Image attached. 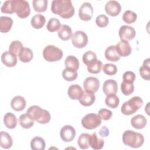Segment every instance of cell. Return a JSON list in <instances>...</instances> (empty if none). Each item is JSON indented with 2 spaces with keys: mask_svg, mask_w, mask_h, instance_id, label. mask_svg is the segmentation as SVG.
Instances as JSON below:
<instances>
[{
  "mask_svg": "<svg viewBox=\"0 0 150 150\" xmlns=\"http://www.w3.org/2000/svg\"><path fill=\"white\" fill-rule=\"evenodd\" d=\"M51 11L64 19L71 18L74 14V8L70 0H54L52 2Z\"/></svg>",
  "mask_w": 150,
  "mask_h": 150,
  "instance_id": "1",
  "label": "cell"
},
{
  "mask_svg": "<svg viewBox=\"0 0 150 150\" xmlns=\"http://www.w3.org/2000/svg\"><path fill=\"white\" fill-rule=\"evenodd\" d=\"M26 113L35 121L39 124H47L51 120L49 112L42 108L38 105L30 106L26 111Z\"/></svg>",
  "mask_w": 150,
  "mask_h": 150,
  "instance_id": "2",
  "label": "cell"
},
{
  "mask_svg": "<svg viewBox=\"0 0 150 150\" xmlns=\"http://www.w3.org/2000/svg\"><path fill=\"white\" fill-rule=\"evenodd\" d=\"M122 142L127 146L137 148L143 145L144 137L141 133L132 130H127L122 134Z\"/></svg>",
  "mask_w": 150,
  "mask_h": 150,
  "instance_id": "3",
  "label": "cell"
},
{
  "mask_svg": "<svg viewBox=\"0 0 150 150\" xmlns=\"http://www.w3.org/2000/svg\"><path fill=\"white\" fill-rule=\"evenodd\" d=\"M142 105V99L139 96H134L123 103L121 107V111L125 115H130L136 112Z\"/></svg>",
  "mask_w": 150,
  "mask_h": 150,
  "instance_id": "4",
  "label": "cell"
},
{
  "mask_svg": "<svg viewBox=\"0 0 150 150\" xmlns=\"http://www.w3.org/2000/svg\"><path fill=\"white\" fill-rule=\"evenodd\" d=\"M12 9L20 18H26L30 13L29 4L25 0H12Z\"/></svg>",
  "mask_w": 150,
  "mask_h": 150,
  "instance_id": "5",
  "label": "cell"
},
{
  "mask_svg": "<svg viewBox=\"0 0 150 150\" xmlns=\"http://www.w3.org/2000/svg\"><path fill=\"white\" fill-rule=\"evenodd\" d=\"M43 58L49 62H54L60 60L63 57V51L54 45H47L43 50Z\"/></svg>",
  "mask_w": 150,
  "mask_h": 150,
  "instance_id": "6",
  "label": "cell"
},
{
  "mask_svg": "<svg viewBox=\"0 0 150 150\" xmlns=\"http://www.w3.org/2000/svg\"><path fill=\"white\" fill-rule=\"evenodd\" d=\"M101 124V119L100 116L95 113L86 114L81 120V125L87 129H93L98 127Z\"/></svg>",
  "mask_w": 150,
  "mask_h": 150,
  "instance_id": "7",
  "label": "cell"
},
{
  "mask_svg": "<svg viewBox=\"0 0 150 150\" xmlns=\"http://www.w3.org/2000/svg\"><path fill=\"white\" fill-rule=\"evenodd\" d=\"M71 42L75 47L82 49L88 43V36L84 32L77 30L72 35Z\"/></svg>",
  "mask_w": 150,
  "mask_h": 150,
  "instance_id": "8",
  "label": "cell"
},
{
  "mask_svg": "<svg viewBox=\"0 0 150 150\" xmlns=\"http://www.w3.org/2000/svg\"><path fill=\"white\" fill-rule=\"evenodd\" d=\"M93 15V8L89 2L83 3L79 8V16L80 19L84 21L91 20Z\"/></svg>",
  "mask_w": 150,
  "mask_h": 150,
  "instance_id": "9",
  "label": "cell"
},
{
  "mask_svg": "<svg viewBox=\"0 0 150 150\" xmlns=\"http://www.w3.org/2000/svg\"><path fill=\"white\" fill-rule=\"evenodd\" d=\"M118 33L121 40L128 42L135 38L136 32L134 28L132 26L122 25L120 27Z\"/></svg>",
  "mask_w": 150,
  "mask_h": 150,
  "instance_id": "10",
  "label": "cell"
},
{
  "mask_svg": "<svg viewBox=\"0 0 150 150\" xmlns=\"http://www.w3.org/2000/svg\"><path fill=\"white\" fill-rule=\"evenodd\" d=\"M60 136L63 141L71 142L76 136V130L71 125H64L60 131Z\"/></svg>",
  "mask_w": 150,
  "mask_h": 150,
  "instance_id": "11",
  "label": "cell"
},
{
  "mask_svg": "<svg viewBox=\"0 0 150 150\" xmlns=\"http://www.w3.org/2000/svg\"><path fill=\"white\" fill-rule=\"evenodd\" d=\"M83 87L85 91L94 93L100 87V81L94 77H87L83 82Z\"/></svg>",
  "mask_w": 150,
  "mask_h": 150,
  "instance_id": "12",
  "label": "cell"
},
{
  "mask_svg": "<svg viewBox=\"0 0 150 150\" xmlns=\"http://www.w3.org/2000/svg\"><path fill=\"white\" fill-rule=\"evenodd\" d=\"M105 11L108 15L111 16H116L120 14L121 11V6L118 2L111 0L105 4Z\"/></svg>",
  "mask_w": 150,
  "mask_h": 150,
  "instance_id": "13",
  "label": "cell"
},
{
  "mask_svg": "<svg viewBox=\"0 0 150 150\" xmlns=\"http://www.w3.org/2000/svg\"><path fill=\"white\" fill-rule=\"evenodd\" d=\"M103 91L106 96L116 94L118 91L117 82L113 79H108L103 85Z\"/></svg>",
  "mask_w": 150,
  "mask_h": 150,
  "instance_id": "14",
  "label": "cell"
},
{
  "mask_svg": "<svg viewBox=\"0 0 150 150\" xmlns=\"http://www.w3.org/2000/svg\"><path fill=\"white\" fill-rule=\"evenodd\" d=\"M116 50L120 57H126L129 56L132 51L131 45L129 42L124 40H120L115 45Z\"/></svg>",
  "mask_w": 150,
  "mask_h": 150,
  "instance_id": "15",
  "label": "cell"
},
{
  "mask_svg": "<svg viewBox=\"0 0 150 150\" xmlns=\"http://www.w3.org/2000/svg\"><path fill=\"white\" fill-rule=\"evenodd\" d=\"M1 61L6 67H14L17 63L16 56L12 54L9 51L4 52L1 55Z\"/></svg>",
  "mask_w": 150,
  "mask_h": 150,
  "instance_id": "16",
  "label": "cell"
},
{
  "mask_svg": "<svg viewBox=\"0 0 150 150\" xmlns=\"http://www.w3.org/2000/svg\"><path fill=\"white\" fill-rule=\"evenodd\" d=\"M96 100V96L94 93L86 91H83V93L81 96L79 101L80 103L85 107H88L93 105Z\"/></svg>",
  "mask_w": 150,
  "mask_h": 150,
  "instance_id": "17",
  "label": "cell"
},
{
  "mask_svg": "<svg viewBox=\"0 0 150 150\" xmlns=\"http://www.w3.org/2000/svg\"><path fill=\"white\" fill-rule=\"evenodd\" d=\"M26 101L25 98L20 96L14 97L11 102L12 108L16 111H21L24 110L26 107Z\"/></svg>",
  "mask_w": 150,
  "mask_h": 150,
  "instance_id": "18",
  "label": "cell"
},
{
  "mask_svg": "<svg viewBox=\"0 0 150 150\" xmlns=\"http://www.w3.org/2000/svg\"><path fill=\"white\" fill-rule=\"evenodd\" d=\"M147 123L146 118L142 115L138 114L133 117L131 120V124L132 127L137 129L144 128Z\"/></svg>",
  "mask_w": 150,
  "mask_h": 150,
  "instance_id": "19",
  "label": "cell"
},
{
  "mask_svg": "<svg viewBox=\"0 0 150 150\" xmlns=\"http://www.w3.org/2000/svg\"><path fill=\"white\" fill-rule=\"evenodd\" d=\"M90 146L93 149L99 150L103 148L104 145V140L103 138L98 137L96 132H94L90 135L89 140Z\"/></svg>",
  "mask_w": 150,
  "mask_h": 150,
  "instance_id": "20",
  "label": "cell"
},
{
  "mask_svg": "<svg viewBox=\"0 0 150 150\" xmlns=\"http://www.w3.org/2000/svg\"><path fill=\"white\" fill-rule=\"evenodd\" d=\"M104 55L105 59L107 60L112 62H117L121 57L118 54L114 45H111L107 47L105 50Z\"/></svg>",
  "mask_w": 150,
  "mask_h": 150,
  "instance_id": "21",
  "label": "cell"
},
{
  "mask_svg": "<svg viewBox=\"0 0 150 150\" xmlns=\"http://www.w3.org/2000/svg\"><path fill=\"white\" fill-rule=\"evenodd\" d=\"M69 97L72 100H79L83 93L82 88L77 84H73L69 86L67 91Z\"/></svg>",
  "mask_w": 150,
  "mask_h": 150,
  "instance_id": "22",
  "label": "cell"
},
{
  "mask_svg": "<svg viewBox=\"0 0 150 150\" xmlns=\"http://www.w3.org/2000/svg\"><path fill=\"white\" fill-rule=\"evenodd\" d=\"M13 25V20L11 18L8 16L0 17V31L2 33L8 32Z\"/></svg>",
  "mask_w": 150,
  "mask_h": 150,
  "instance_id": "23",
  "label": "cell"
},
{
  "mask_svg": "<svg viewBox=\"0 0 150 150\" xmlns=\"http://www.w3.org/2000/svg\"><path fill=\"white\" fill-rule=\"evenodd\" d=\"M72 30L67 25H62L58 31V36L62 40H69L72 37Z\"/></svg>",
  "mask_w": 150,
  "mask_h": 150,
  "instance_id": "24",
  "label": "cell"
},
{
  "mask_svg": "<svg viewBox=\"0 0 150 150\" xmlns=\"http://www.w3.org/2000/svg\"><path fill=\"white\" fill-rule=\"evenodd\" d=\"M46 23L45 17L40 14H36L34 15L30 21L32 26L36 29H40L42 28Z\"/></svg>",
  "mask_w": 150,
  "mask_h": 150,
  "instance_id": "25",
  "label": "cell"
},
{
  "mask_svg": "<svg viewBox=\"0 0 150 150\" xmlns=\"http://www.w3.org/2000/svg\"><path fill=\"white\" fill-rule=\"evenodd\" d=\"M4 123L6 128L13 129L17 125V118L12 112H7L4 117Z\"/></svg>",
  "mask_w": 150,
  "mask_h": 150,
  "instance_id": "26",
  "label": "cell"
},
{
  "mask_svg": "<svg viewBox=\"0 0 150 150\" xmlns=\"http://www.w3.org/2000/svg\"><path fill=\"white\" fill-rule=\"evenodd\" d=\"M13 144V141L11 135L6 132L1 131L0 136V145L2 148L9 149Z\"/></svg>",
  "mask_w": 150,
  "mask_h": 150,
  "instance_id": "27",
  "label": "cell"
},
{
  "mask_svg": "<svg viewBox=\"0 0 150 150\" xmlns=\"http://www.w3.org/2000/svg\"><path fill=\"white\" fill-rule=\"evenodd\" d=\"M18 56L22 62L28 63L31 61V60L33 59V54L30 49L28 47H23L21 50Z\"/></svg>",
  "mask_w": 150,
  "mask_h": 150,
  "instance_id": "28",
  "label": "cell"
},
{
  "mask_svg": "<svg viewBox=\"0 0 150 150\" xmlns=\"http://www.w3.org/2000/svg\"><path fill=\"white\" fill-rule=\"evenodd\" d=\"M149 58L145 59L142 66L139 67V71L142 78L145 80H149L150 79V67H149Z\"/></svg>",
  "mask_w": 150,
  "mask_h": 150,
  "instance_id": "29",
  "label": "cell"
},
{
  "mask_svg": "<svg viewBox=\"0 0 150 150\" xmlns=\"http://www.w3.org/2000/svg\"><path fill=\"white\" fill-rule=\"evenodd\" d=\"M19 122L21 126L25 129L30 128L34 125V120L27 113L20 115Z\"/></svg>",
  "mask_w": 150,
  "mask_h": 150,
  "instance_id": "30",
  "label": "cell"
},
{
  "mask_svg": "<svg viewBox=\"0 0 150 150\" xmlns=\"http://www.w3.org/2000/svg\"><path fill=\"white\" fill-rule=\"evenodd\" d=\"M45 146V141L41 137H35L30 141V148L33 150H44Z\"/></svg>",
  "mask_w": 150,
  "mask_h": 150,
  "instance_id": "31",
  "label": "cell"
},
{
  "mask_svg": "<svg viewBox=\"0 0 150 150\" xmlns=\"http://www.w3.org/2000/svg\"><path fill=\"white\" fill-rule=\"evenodd\" d=\"M64 64L66 68L72 69L77 70L79 68V61L77 57L73 55L68 56L65 60Z\"/></svg>",
  "mask_w": 150,
  "mask_h": 150,
  "instance_id": "32",
  "label": "cell"
},
{
  "mask_svg": "<svg viewBox=\"0 0 150 150\" xmlns=\"http://www.w3.org/2000/svg\"><path fill=\"white\" fill-rule=\"evenodd\" d=\"M62 76L65 80L68 81H73L77 78L78 74L77 70H76L65 68L62 71Z\"/></svg>",
  "mask_w": 150,
  "mask_h": 150,
  "instance_id": "33",
  "label": "cell"
},
{
  "mask_svg": "<svg viewBox=\"0 0 150 150\" xmlns=\"http://www.w3.org/2000/svg\"><path fill=\"white\" fill-rule=\"evenodd\" d=\"M90 134L87 133L81 134L77 140V144L82 149H88L90 146L89 140H90Z\"/></svg>",
  "mask_w": 150,
  "mask_h": 150,
  "instance_id": "34",
  "label": "cell"
},
{
  "mask_svg": "<svg viewBox=\"0 0 150 150\" xmlns=\"http://www.w3.org/2000/svg\"><path fill=\"white\" fill-rule=\"evenodd\" d=\"M47 3L46 0H33L32 1L33 9L37 12H43L47 9Z\"/></svg>",
  "mask_w": 150,
  "mask_h": 150,
  "instance_id": "35",
  "label": "cell"
},
{
  "mask_svg": "<svg viewBox=\"0 0 150 150\" xmlns=\"http://www.w3.org/2000/svg\"><path fill=\"white\" fill-rule=\"evenodd\" d=\"M61 23L60 21L56 18H52L49 19L46 28L48 31L50 32H54L58 30H59L61 27Z\"/></svg>",
  "mask_w": 150,
  "mask_h": 150,
  "instance_id": "36",
  "label": "cell"
},
{
  "mask_svg": "<svg viewBox=\"0 0 150 150\" xmlns=\"http://www.w3.org/2000/svg\"><path fill=\"white\" fill-rule=\"evenodd\" d=\"M105 103L108 107L111 108H115L119 105L120 100L116 94L107 96L105 99Z\"/></svg>",
  "mask_w": 150,
  "mask_h": 150,
  "instance_id": "37",
  "label": "cell"
},
{
  "mask_svg": "<svg viewBox=\"0 0 150 150\" xmlns=\"http://www.w3.org/2000/svg\"><path fill=\"white\" fill-rule=\"evenodd\" d=\"M137 19V15L132 11L127 10L122 15V20L127 24L133 23Z\"/></svg>",
  "mask_w": 150,
  "mask_h": 150,
  "instance_id": "38",
  "label": "cell"
},
{
  "mask_svg": "<svg viewBox=\"0 0 150 150\" xmlns=\"http://www.w3.org/2000/svg\"><path fill=\"white\" fill-rule=\"evenodd\" d=\"M82 60L83 63L87 66L88 65L97 60V55L94 52L88 50L83 54Z\"/></svg>",
  "mask_w": 150,
  "mask_h": 150,
  "instance_id": "39",
  "label": "cell"
},
{
  "mask_svg": "<svg viewBox=\"0 0 150 150\" xmlns=\"http://www.w3.org/2000/svg\"><path fill=\"white\" fill-rule=\"evenodd\" d=\"M23 45L21 42L19 40L12 41L9 47V52L13 55L18 56L21 50L23 48Z\"/></svg>",
  "mask_w": 150,
  "mask_h": 150,
  "instance_id": "40",
  "label": "cell"
},
{
  "mask_svg": "<svg viewBox=\"0 0 150 150\" xmlns=\"http://www.w3.org/2000/svg\"><path fill=\"white\" fill-rule=\"evenodd\" d=\"M102 66V62L99 60H96L95 62L87 66V70L90 73L97 74L101 71Z\"/></svg>",
  "mask_w": 150,
  "mask_h": 150,
  "instance_id": "41",
  "label": "cell"
},
{
  "mask_svg": "<svg viewBox=\"0 0 150 150\" xmlns=\"http://www.w3.org/2000/svg\"><path fill=\"white\" fill-rule=\"evenodd\" d=\"M121 90L124 95L129 96L134 91V84L122 81L121 84Z\"/></svg>",
  "mask_w": 150,
  "mask_h": 150,
  "instance_id": "42",
  "label": "cell"
},
{
  "mask_svg": "<svg viewBox=\"0 0 150 150\" xmlns=\"http://www.w3.org/2000/svg\"><path fill=\"white\" fill-rule=\"evenodd\" d=\"M102 69L104 73L108 76H113L115 75L117 72V66L112 63H107L105 64Z\"/></svg>",
  "mask_w": 150,
  "mask_h": 150,
  "instance_id": "43",
  "label": "cell"
},
{
  "mask_svg": "<svg viewBox=\"0 0 150 150\" xmlns=\"http://www.w3.org/2000/svg\"><path fill=\"white\" fill-rule=\"evenodd\" d=\"M109 22L108 18L105 15H100L96 19V23L100 28L107 26Z\"/></svg>",
  "mask_w": 150,
  "mask_h": 150,
  "instance_id": "44",
  "label": "cell"
},
{
  "mask_svg": "<svg viewBox=\"0 0 150 150\" xmlns=\"http://www.w3.org/2000/svg\"><path fill=\"white\" fill-rule=\"evenodd\" d=\"M98 115L100 116L101 120L104 121H107L111 118L112 113L110 110L108 109L101 108L99 110L98 112Z\"/></svg>",
  "mask_w": 150,
  "mask_h": 150,
  "instance_id": "45",
  "label": "cell"
},
{
  "mask_svg": "<svg viewBox=\"0 0 150 150\" xmlns=\"http://www.w3.org/2000/svg\"><path fill=\"white\" fill-rule=\"evenodd\" d=\"M135 74L131 71H125L122 76L123 81L127 83H133L135 80Z\"/></svg>",
  "mask_w": 150,
  "mask_h": 150,
  "instance_id": "46",
  "label": "cell"
},
{
  "mask_svg": "<svg viewBox=\"0 0 150 150\" xmlns=\"http://www.w3.org/2000/svg\"><path fill=\"white\" fill-rule=\"evenodd\" d=\"M1 11L4 13L12 14L13 12L12 9V1H6L1 7Z\"/></svg>",
  "mask_w": 150,
  "mask_h": 150,
  "instance_id": "47",
  "label": "cell"
},
{
  "mask_svg": "<svg viewBox=\"0 0 150 150\" xmlns=\"http://www.w3.org/2000/svg\"><path fill=\"white\" fill-rule=\"evenodd\" d=\"M99 134L102 137H107L109 134V130L105 126H103L100 129Z\"/></svg>",
  "mask_w": 150,
  "mask_h": 150,
  "instance_id": "48",
  "label": "cell"
}]
</instances>
